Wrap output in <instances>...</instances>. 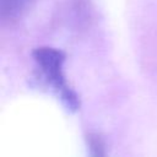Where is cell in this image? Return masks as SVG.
<instances>
[{
	"label": "cell",
	"mask_w": 157,
	"mask_h": 157,
	"mask_svg": "<svg viewBox=\"0 0 157 157\" xmlns=\"http://www.w3.org/2000/svg\"><path fill=\"white\" fill-rule=\"evenodd\" d=\"M36 0H0V18L2 23L12 25L23 18Z\"/></svg>",
	"instance_id": "cell-2"
},
{
	"label": "cell",
	"mask_w": 157,
	"mask_h": 157,
	"mask_svg": "<svg viewBox=\"0 0 157 157\" xmlns=\"http://www.w3.org/2000/svg\"><path fill=\"white\" fill-rule=\"evenodd\" d=\"M87 145L90 147V155L92 156H103L105 155L104 151V142L97 134H90L87 136Z\"/></svg>",
	"instance_id": "cell-3"
},
{
	"label": "cell",
	"mask_w": 157,
	"mask_h": 157,
	"mask_svg": "<svg viewBox=\"0 0 157 157\" xmlns=\"http://www.w3.org/2000/svg\"><path fill=\"white\" fill-rule=\"evenodd\" d=\"M32 58L42 81L50 88L67 112L76 113L81 107V102L76 91L67 83L64 74L65 53L58 48L44 45L36 48L32 52Z\"/></svg>",
	"instance_id": "cell-1"
}]
</instances>
